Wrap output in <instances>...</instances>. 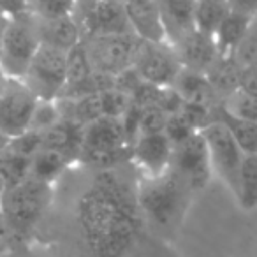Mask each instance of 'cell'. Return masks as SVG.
Instances as JSON below:
<instances>
[{
    "mask_svg": "<svg viewBox=\"0 0 257 257\" xmlns=\"http://www.w3.org/2000/svg\"><path fill=\"white\" fill-rule=\"evenodd\" d=\"M204 2H218V0H204Z\"/></svg>",
    "mask_w": 257,
    "mask_h": 257,
    "instance_id": "cell-44",
    "label": "cell"
},
{
    "mask_svg": "<svg viewBox=\"0 0 257 257\" xmlns=\"http://www.w3.org/2000/svg\"><path fill=\"white\" fill-rule=\"evenodd\" d=\"M9 141H11V138H9L6 133H2V131H0V155H2L6 150H8Z\"/></svg>",
    "mask_w": 257,
    "mask_h": 257,
    "instance_id": "cell-41",
    "label": "cell"
},
{
    "mask_svg": "<svg viewBox=\"0 0 257 257\" xmlns=\"http://www.w3.org/2000/svg\"><path fill=\"white\" fill-rule=\"evenodd\" d=\"M100 99H102V109H104V116H114V118H121L127 109L133 106V99L131 95L121 90L109 88L106 92H100Z\"/></svg>",
    "mask_w": 257,
    "mask_h": 257,
    "instance_id": "cell-31",
    "label": "cell"
},
{
    "mask_svg": "<svg viewBox=\"0 0 257 257\" xmlns=\"http://www.w3.org/2000/svg\"><path fill=\"white\" fill-rule=\"evenodd\" d=\"M30 161L32 159L18 155L15 152L8 150L0 155V178L4 182L6 189L20 185L30 176Z\"/></svg>",
    "mask_w": 257,
    "mask_h": 257,
    "instance_id": "cell-26",
    "label": "cell"
},
{
    "mask_svg": "<svg viewBox=\"0 0 257 257\" xmlns=\"http://www.w3.org/2000/svg\"><path fill=\"white\" fill-rule=\"evenodd\" d=\"M243 210L257 208V154L245 155L239 173V189L236 196Z\"/></svg>",
    "mask_w": 257,
    "mask_h": 257,
    "instance_id": "cell-25",
    "label": "cell"
},
{
    "mask_svg": "<svg viewBox=\"0 0 257 257\" xmlns=\"http://www.w3.org/2000/svg\"><path fill=\"white\" fill-rule=\"evenodd\" d=\"M8 23H9V16L0 11V53H2V43H4V34L6 29H8Z\"/></svg>",
    "mask_w": 257,
    "mask_h": 257,
    "instance_id": "cell-39",
    "label": "cell"
},
{
    "mask_svg": "<svg viewBox=\"0 0 257 257\" xmlns=\"http://www.w3.org/2000/svg\"><path fill=\"white\" fill-rule=\"evenodd\" d=\"M83 43L93 71L113 78L133 69L141 46V39L134 32L97 34L83 37Z\"/></svg>",
    "mask_w": 257,
    "mask_h": 257,
    "instance_id": "cell-6",
    "label": "cell"
},
{
    "mask_svg": "<svg viewBox=\"0 0 257 257\" xmlns=\"http://www.w3.org/2000/svg\"><path fill=\"white\" fill-rule=\"evenodd\" d=\"M0 11L13 18V16L29 13V8H27V0H0Z\"/></svg>",
    "mask_w": 257,
    "mask_h": 257,
    "instance_id": "cell-37",
    "label": "cell"
},
{
    "mask_svg": "<svg viewBox=\"0 0 257 257\" xmlns=\"http://www.w3.org/2000/svg\"><path fill=\"white\" fill-rule=\"evenodd\" d=\"M131 30L141 41L169 43L159 0H123Z\"/></svg>",
    "mask_w": 257,
    "mask_h": 257,
    "instance_id": "cell-14",
    "label": "cell"
},
{
    "mask_svg": "<svg viewBox=\"0 0 257 257\" xmlns=\"http://www.w3.org/2000/svg\"><path fill=\"white\" fill-rule=\"evenodd\" d=\"M83 125L67 118H62L53 127L43 131V148L60 152L71 161L79 159L83 147Z\"/></svg>",
    "mask_w": 257,
    "mask_h": 257,
    "instance_id": "cell-17",
    "label": "cell"
},
{
    "mask_svg": "<svg viewBox=\"0 0 257 257\" xmlns=\"http://www.w3.org/2000/svg\"><path fill=\"white\" fill-rule=\"evenodd\" d=\"M136 190L141 213L161 227H169L182 217L192 194L173 169L155 178H141Z\"/></svg>",
    "mask_w": 257,
    "mask_h": 257,
    "instance_id": "cell-2",
    "label": "cell"
},
{
    "mask_svg": "<svg viewBox=\"0 0 257 257\" xmlns=\"http://www.w3.org/2000/svg\"><path fill=\"white\" fill-rule=\"evenodd\" d=\"M173 86L183 97L185 102L206 104V106L217 107L215 106V100L218 99V95L215 93L213 86L210 85L206 74H203V72L182 69V72L178 74Z\"/></svg>",
    "mask_w": 257,
    "mask_h": 257,
    "instance_id": "cell-20",
    "label": "cell"
},
{
    "mask_svg": "<svg viewBox=\"0 0 257 257\" xmlns=\"http://www.w3.org/2000/svg\"><path fill=\"white\" fill-rule=\"evenodd\" d=\"M194 133H197V131L185 120V118L182 116V113L168 116L164 134L169 138V141H171L175 147H176V145H180V143H183L185 140H189Z\"/></svg>",
    "mask_w": 257,
    "mask_h": 257,
    "instance_id": "cell-34",
    "label": "cell"
},
{
    "mask_svg": "<svg viewBox=\"0 0 257 257\" xmlns=\"http://www.w3.org/2000/svg\"><path fill=\"white\" fill-rule=\"evenodd\" d=\"M78 23L81 27L83 37L97 34L133 32L123 0H90V4L83 11V18H79Z\"/></svg>",
    "mask_w": 257,
    "mask_h": 257,
    "instance_id": "cell-13",
    "label": "cell"
},
{
    "mask_svg": "<svg viewBox=\"0 0 257 257\" xmlns=\"http://www.w3.org/2000/svg\"><path fill=\"white\" fill-rule=\"evenodd\" d=\"M159 6L171 44L196 29L194 27L196 0H159Z\"/></svg>",
    "mask_w": 257,
    "mask_h": 257,
    "instance_id": "cell-18",
    "label": "cell"
},
{
    "mask_svg": "<svg viewBox=\"0 0 257 257\" xmlns=\"http://www.w3.org/2000/svg\"><path fill=\"white\" fill-rule=\"evenodd\" d=\"M250 22H252V16H246L234 11L227 13V16L224 18V22L220 23V27H218L213 36L218 57L222 58L234 57L239 44L243 43L246 32H248Z\"/></svg>",
    "mask_w": 257,
    "mask_h": 257,
    "instance_id": "cell-19",
    "label": "cell"
},
{
    "mask_svg": "<svg viewBox=\"0 0 257 257\" xmlns=\"http://www.w3.org/2000/svg\"><path fill=\"white\" fill-rule=\"evenodd\" d=\"M71 159L60 152L43 148L30 161V176L53 185L58 176L71 166Z\"/></svg>",
    "mask_w": 257,
    "mask_h": 257,
    "instance_id": "cell-22",
    "label": "cell"
},
{
    "mask_svg": "<svg viewBox=\"0 0 257 257\" xmlns=\"http://www.w3.org/2000/svg\"><path fill=\"white\" fill-rule=\"evenodd\" d=\"M215 118L220 120L222 123L229 128V133L232 134L236 143L239 145V148H241L246 155L257 154V123L231 116V114L225 113L220 106L215 107Z\"/></svg>",
    "mask_w": 257,
    "mask_h": 257,
    "instance_id": "cell-23",
    "label": "cell"
},
{
    "mask_svg": "<svg viewBox=\"0 0 257 257\" xmlns=\"http://www.w3.org/2000/svg\"><path fill=\"white\" fill-rule=\"evenodd\" d=\"M37 102V95L23 79L9 78L0 95V131L9 138L29 131Z\"/></svg>",
    "mask_w": 257,
    "mask_h": 257,
    "instance_id": "cell-11",
    "label": "cell"
},
{
    "mask_svg": "<svg viewBox=\"0 0 257 257\" xmlns=\"http://www.w3.org/2000/svg\"><path fill=\"white\" fill-rule=\"evenodd\" d=\"M239 88L257 95V65H246V67H241Z\"/></svg>",
    "mask_w": 257,
    "mask_h": 257,
    "instance_id": "cell-36",
    "label": "cell"
},
{
    "mask_svg": "<svg viewBox=\"0 0 257 257\" xmlns=\"http://www.w3.org/2000/svg\"><path fill=\"white\" fill-rule=\"evenodd\" d=\"M201 134L208 145L213 175H217L236 197L239 189V173L246 154L239 148L229 128L217 118L206 125Z\"/></svg>",
    "mask_w": 257,
    "mask_h": 257,
    "instance_id": "cell-8",
    "label": "cell"
},
{
    "mask_svg": "<svg viewBox=\"0 0 257 257\" xmlns=\"http://www.w3.org/2000/svg\"><path fill=\"white\" fill-rule=\"evenodd\" d=\"M133 143L128 141L121 118L100 116L83 128V147L79 159L93 168L111 169L116 162L131 155Z\"/></svg>",
    "mask_w": 257,
    "mask_h": 257,
    "instance_id": "cell-4",
    "label": "cell"
},
{
    "mask_svg": "<svg viewBox=\"0 0 257 257\" xmlns=\"http://www.w3.org/2000/svg\"><path fill=\"white\" fill-rule=\"evenodd\" d=\"M11 234L8 229V225H6V220H4V215H2V210H0V245L6 241V238Z\"/></svg>",
    "mask_w": 257,
    "mask_h": 257,
    "instance_id": "cell-40",
    "label": "cell"
},
{
    "mask_svg": "<svg viewBox=\"0 0 257 257\" xmlns=\"http://www.w3.org/2000/svg\"><path fill=\"white\" fill-rule=\"evenodd\" d=\"M62 120L60 107H58L57 100H39L34 111L32 121H30V128L32 131H46V128L53 127L55 123Z\"/></svg>",
    "mask_w": 257,
    "mask_h": 257,
    "instance_id": "cell-30",
    "label": "cell"
},
{
    "mask_svg": "<svg viewBox=\"0 0 257 257\" xmlns=\"http://www.w3.org/2000/svg\"><path fill=\"white\" fill-rule=\"evenodd\" d=\"M133 69L143 81L155 86H173L183 65L171 43L141 41Z\"/></svg>",
    "mask_w": 257,
    "mask_h": 257,
    "instance_id": "cell-9",
    "label": "cell"
},
{
    "mask_svg": "<svg viewBox=\"0 0 257 257\" xmlns=\"http://www.w3.org/2000/svg\"><path fill=\"white\" fill-rule=\"evenodd\" d=\"M92 74H93V67L90 64L85 43L81 41V43L76 44L67 53V85H65V88L79 85V83H83Z\"/></svg>",
    "mask_w": 257,
    "mask_h": 257,
    "instance_id": "cell-28",
    "label": "cell"
},
{
    "mask_svg": "<svg viewBox=\"0 0 257 257\" xmlns=\"http://www.w3.org/2000/svg\"><path fill=\"white\" fill-rule=\"evenodd\" d=\"M218 106L231 116L257 123V95H253V93L238 88L232 93H229Z\"/></svg>",
    "mask_w": 257,
    "mask_h": 257,
    "instance_id": "cell-27",
    "label": "cell"
},
{
    "mask_svg": "<svg viewBox=\"0 0 257 257\" xmlns=\"http://www.w3.org/2000/svg\"><path fill=\"white\" fill-rule=\"evenodd\" d=\"M227 6L234 13H241L246 16L257 15V0H227Z\"/></svg>",
    "mask_w": 257,
    "mask_h": 257,
    "instance_id": "cell-38",
    "label": "cell"
},
{
    "mask_svg": "<svg viewBox=\"0 0 257 257\" xmlns=\"http://www.w3.org/2000/svg\"><path fill=\"white\" fill-rule=\"evenodd\" d=\"M79 0H27L29 13L36 18H60L76 13Z\"/></svg>",
    "mask_w": 257,
    "mask_h": 257,
    "instance_id": "cell-29",
    "label": "cell"
},
{
    "mask_svg": "<svg viewBox=\"0 0 257 257\" xmlns=\"http://www.w3.org/2000/svg\"><path fill=\"white\" fill-rule=\"evenodd\" d=\"M175 145L164 133L141 134L131 148V159L141 171V178H155L171 169Z\"/></svg>",
    "mask_w": 257,
    "mask_h": 257,
    "instance_id": "cell-12",
    "label": "cell"
},
{
    "mask_svg": "<svg viewBox=\"0 0 257 257\" xmlns=\"http://www.w3.org/2000/svg\"><path fill=\"white\" fill-rule=\"evenodd\" d=\"M166 121H168V114L159 106L143 107V114H141V123H140V136L141 134L164 133Z\"/></svg>",
    "mask_w": 257,
    "mask_h": 257,
    "instance_id": "cell-35",
    "label": "cell"
},
{
    "mask_svg": "<svg viewBox=\"0 0 257 257\" xmlns=\"http://www.w3.org/2000/svg\"><path fill=\"white\" fill-rule=\"evenodd\" d=\"M171 169L190 187L192 192L201 190L210 183L213 176L210 152L201 131L194 133L189 140L176 145L173 150Z\"/></svg>",
    "mask_w": 257,
    "mask_h": 257,
    "instance_id": "cell-10",
    "label": "cell"
},
{
    "mask_svg": "<svg viewBox=\"0 0 257 257\" xmlns=\"http://www.w3.org/2000/svg\"><path fill=\"white\" fill-rule=\"evenodd\" d=\"M141 215L138 190L111 169L97 173L78 203L79 229L97 257L123 255L140 232Z\"/></svg>",
    "mask_w": 257,
    "mask_h": 257,
    "instance_id": "cell-1",
    "label": "cell"
},
{
    "mask_svg": "<svg viewBox=\"0 0 257 257\" xmlns=\"http://www.w3.org/2000/svg\"><path fill=\"white\" fill-rule=\"evenodd\" d=\"M173 46L178 53L183 69H189V71L206 74L208 69L218 58L217 44H215L213 37L206 36V34L199 32L196 29L192 32L185 34L183 37H180Z\"/></svg>",
    "mask_w": 257,
    "mask_h": 257,
    "instance_id": "cell-15",
    "label": "cell"
},
{
    "mask_svg": "<svg viewBox=\"0 0 257 257\" xmlns=\"http://www.w3.org/2000/svg\"><path fill=\"white\" fill-rule=\"evenodd\" d=\"M41 46L37 20L30 13L9 18L8 29L4 34L0 65L9 78L23 79L34 55Z\"/></svg>",
    "mask_w": 257,
    "mask_h": 257,
    "instance_id": "cell-5",
    "label": "cell"
},
{
    "mask_svg": "<svg viewBox=\"0 0 257 257\" xmlns=\"http://www.w3.org/2000/svg\"><path fill=\"white\" fill-rule=\"evenodd\" d=\"M9 150L15 152L18 155H23V157L32 159L34 155L37 154L39 150H43V134L39 131H25L20 136L11 138L9 141Z\"/></svg>",
    "mask_w": 257,
    "mask_h": 257,
    "instance_id": "cell-32",
    "label": "cell"
},
{
    "mask_svg": "<svg viewBox=\"0 0 257 257\" xmlns=\"http://www.w3.org/2000/svg\"><path fill=\"white\" fill-rule=\"evenodd\" d=\"M23 81L39 100H57L67 85V51L41 44Z\"/></svg>",
    "mask_w": 257,
    "mask_h": 257,
    "instance_id": "cell-7",
    "label": "cell"
},
{
    "mask_svg": "<svg viewBox=\"0 0 257 257\" xmlns=\"http://www.w3.org/2000/svg\"><path fill=\"white\" fill-rule=\"evenodd\" d=\"M41 44L58 48L62 51H71L76 44L83 41V32L74 15L60 18H36Z\"/></svg>",
    "mask_w": 257,
    "mask_h": 257,
    "instance_id": "cell-16",
    "label": "cell"
},
{
    "mask_svg": "<svg viewBox=\"0 0 257 257\" xmlns=\"http://www.w3.org/2000/svg\"><path fill=\"white\" fill-rule=\"evenodd\" d=\"M4 192H6V185H4V182H2V178H0V199H2Z\"/></svg>",
    "mask_w": 257,
    "mask_h": 257,
    "instance_id": "cell-43",
    "label": "cell"
},
{
    "mask_svg": "<svg viewBox=\"0 0 257 257\" xmlns=\"http://www.w3.org/2000/svg\"><path fill=\"white\" fill-rule=\"evenodd\" d=\"M229 11H231V9H229V6H227V0H218V2L196 0L194 27H196V30H199V32L213 37Z\"/></svg>",
    "mask_w": 257,
    "mask_h": 257,
    "instance_id": "cell-24",
    "label": "cell"
},
{
    "mask_svg": "<svg viewBox=\"0 0 257 257\" xmlns=\"http://www.w3.org/2000/svg\"><path fill=\"white\" fill-rule=\"evenodd\" d=\"M8 81H9V76L6 74V71L2 69V65H0V95H2V92H4Z\"/></svg>",
    "mask_w": 257,
    "mask_h": 257,
    "instance_id": "cell-42",
    "label": "cell"
},
{
    "mask_svg": "<svg viewBox=\"0 0 257 257\" xmlns=\"http://www.w3.org/2000/svg\"><path fill=\"white\" fill-rule=\"evenodd\" d=\"M206 78L222 102L229 93H232L234 90L239 88L241 65L238 64V60H236L234 57L232 58L218 57L217 60H215V64L208 69Z\"/></svg>",
    "mask_w": 257,
    "mask_h": 257,
    "instance_id": "cell-21",
    "label": "cell"
},
{
    "mask_svg": "<svg viewBox=\"0 0 257 257\" xmlns=\"http://www.w3.org/2000/svg\"><path fill=\"white\" fill-rule=\"evenodd\" d=\"M234 58L241 67L246 65H257V15L252 16L248 32H246L243 43L239 44Z\"/></svg>",
    "mask_w": 257,
    "mask_h": 257,
    "instance_id": "cell-33",
    "label": "cell"
},
{
    "mask_svg": "<svg viewBox=\"0 0 257 257\" xmlns=\"http://www.w3.org/2000/svg\"><path fill=\"white\" fill-rule=\"evenodd\" d=\"M53 196V185L29 176L20 185L6 189L0 199L9 232L15 236H29L44 217Z\"/></svg>",
    "mask_w": 257,
    "mask_h": 257,
    "instance_id": "cell-3",
    "label": "cell"
}]
</instances>
